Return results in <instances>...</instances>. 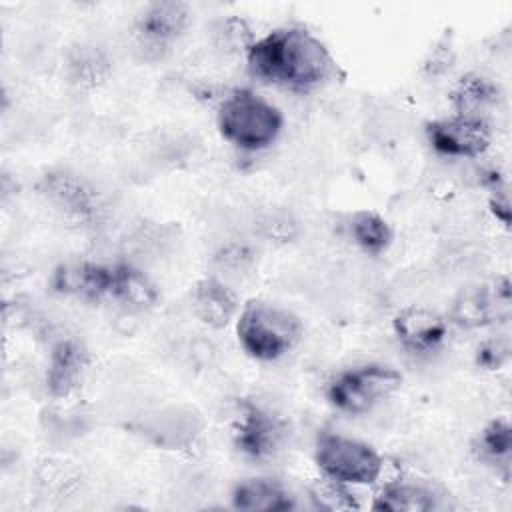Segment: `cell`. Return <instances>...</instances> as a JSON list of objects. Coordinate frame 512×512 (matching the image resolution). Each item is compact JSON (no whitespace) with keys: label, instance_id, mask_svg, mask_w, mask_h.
I'll return each mask as SVG.
<instances>
[{"label":"cell","instance_id":"7","mask_svg":"<svg viewBox=\"0 0 512 512\" xmlns=\"http://www.w3.org/2000/svg\"><path fill=\"white\" fill-rule=\"evenodd\" d=\"M512 292L508 278H498L492 284L462 290L450 308V318L462 328H482L510 316Z\"/></svg>","mask_w":512,"mask_h":512},{"label":"cell","instance_id":"4","mask_svg":"<svg viewBox=\"0 0 512 512\" xmlns=\"http://www.w3.org/2000/svg\"><path fill=\"white\" fill-rule=\"evenodd\" d=\"M402 386V374L380 362L340 370L326 388L328 402L346 414H366Z\"/></svg>","mask_w":512,"mask_h":512},{"label":"cell","instance_id":"17","mask_svg":"<svg viewBox=\"0 0 512 512\" xmlns=\"http://www.w3.org/2000/svg\"><path fill=\"white\" fill-rule=\"evenodd\" d=\"M434 506V492L416 482H390L372 502V508L380 512H428Z\"/></svg>","mask_w":512,"mask_h":512},{"label":"cell","instance_id":"18","mask_svg":"<svg viewBox=\"0 0 512 512\" xmlns=\"http://www.w3.org/2000/svg\"><path fill=\"white\" fill-rule=\"evenodd\" d=\"M348 232L352 242L370 256H380L392 244V228L384 216L374 210H356L350 214Z\"/></svg>","mask_w":512,"mask_h":512},{"label":"cell","instance_id":"20","mask_svg":"<svg viewBox=\"0 0 512 512\" xmlns=\"http://www.w3.org/2000/svg\"><path fill=\"white\" fill-rule=\"evenodd\" d=\"M478 446H480V454L486 460L508 468V460L512 454V428H510L508 420L496 418V420L488 422L484 426V430L480 432Z\"/></svg>","mask_w":512,"mask_h":512},{"label":"cell","instance_id":"3","mask_svg":"<svg viewBox=\"0 0 512 512\" xmlns=\"http://www.w3.org/2000/svg\"><path fill=\"white\" fill-rule=\"evenodd\" d=\"M218 132L238 150L260 152L272 146L284 126L282 112L248 88L230 92L218 108Z\"/></svg>","mask_w":512,"mask_h":512},{"label":"cell","instance_id":"8","mask_svg":"<svg viewBox=\"0 0 512 512\" xmlns=\"http://www.w3.org/2000/svg\"><path fill=\"white\" fill-rule=\"evenodd\" d=\"M284 436L286 426L276 414L254 402H242L234 426V444L244 456L252 460H268L280 450Z\"/></svg>","mask_w":512,"mask_h":512},{"label":"cell","instance_id":"9","mask_svg":"<svg viewBox=\"0 0 512 512\" xmlns=\"http://www.w3.org/2000/svg\"><path fill=\"white\" fill-rule=\"evenodd\" d=\"M54 292L86 302H98L112 296L114 264L76 260L56 266L52 272Z\"/></svg>","mask_w":512,"mask_h":512},{"label":"cell","instance_id":"10","mask_svg":"<svg viewBox=\"0 0 512 512\" xmlns=\"http://www.w3.org/2000/svg\"><path fill=\"white\" fill-rule=\"evenodd\" d=\"M392 328L402 346H406L412 352L436 350L444 342L448 332L446 320L426 306L402 308L394 316Z\"/></svg>","mask_w":512,"mask_h":512},{"label":"cell","instance_id":"12","mask_svg":"<svg viewBox=\"0 0 512 512\" xmlns=\"http://www.w3.org/2000/svg\"><path fill=\"white\" fill-rule=\"evenodd\" d=\"M88 368V352L82 342L76 338L58 340L48 358L46 368V388L52 396L64 398L70 396L82 382V376Z\"/></svg>","mask_w":512,"mask_h":512},{"label":"cell","instance_id":"19","mask_svg":"<svg viewBox=\"0 0 512 512\" xmlns=\"http://www.w3.org/2000/svg\"><path fill=\"white\" fill-rule=\"evenodd\" d=\"M498 98V88L480 74H466L458 80L452 100L456 106V114L484 118L482 112L492 106Z\"/></svg>","mask_w":512,"mask_h":512},{"label":"cell","instance_id":"5","mask_svg":"<svg viewBox=\"0 0 512 512\" xmlns=\"http://www.w3.org/2000/svg\"><path fill=\"white\" fill-rule=\"evenodd\" d=\"M314 462L328 480L346 486L372 484L382 472V458L368 442L328 430L316 438Z\"/></svg>","mask_w":512,"mask_h":512},{"label":"cell","instance_id":"14","mask_svg":"<svg viewBox=\"0 0 512 512\" xmlns=\"http://www.w3.org/2000/svg\"><path fill=\"white\" fill-rule=\"evenodd\" d=\"M44 192L58 210L76 220H88L94 216L98 206L94 190L82 178L70 172L46 174Z\"/></svg>","mask_w":512,"mask_h":512},{"label":"cell","instance_id":"16","mask_svg":"<svg viewBox=\"0 0 512 512\" xmlns=\"http://www.w3.org/2000/svg\"><path fill=\"white\" fill-rule=\"evenodd\" d=\"M158 296V286L150 280L146 272L126 262L114 264V282L110 298L118 300L130 310H146L158 302Z\"/></svg>","mask_w":512,"mask_h":512},{"label":"cell","instance_id":"1","mask_svg":"<svg viewBox=\"0 0 512 512\" xmlns=\"http://www.w3.org/2000/svg\"><path fill=\"white\" fill-rule=\"evenodd\" d=\"M246 66L262 82L312 90L336 76L328 46L304 26H280L246 46Z\"/></svg>","mask_w":512,"mask_h":512},{"label":"cell","instance_id":"21","mask_svg":"<svg viewBox=\"0 0 512 512\" xmlns=\"http://www.w3.org/2000/svg\"><path fill=\"white\" fill-rule=\"evenodd\" d=\"M312 500L316 502L318 508L324 510H350L358 508L354 494L348 490L346 484L328 480L326 484H320L312 490Z\"/></svg>","mask_w":512,"mask_h":512},{"label":"cell","instance_id":"23","mask_svg":"<svg viewBox=\"0 0 512 512\" xmlns=\"http://www.w3.org/2000/svg\"><path fill=\"white\" fill-rule=\"evenodd\" d=\"M490 206H492L494 216H496L504 226H508V224H510V204H508V196H506L504 190H494L492 200H490Z\"/></svg>","mask_w":512,"mask_h":512},{"label":"cell","instance_id":"13","mask_svg":"<svg viewBox=\"0 0 512 512\" xmlns=\"http://www.w3.org/2000/svg\"><path fill=\"white\" fill-rule=\"evenodd\" d=\"M192 310L196 318L210 328L228 326L240 312L238 298L218 278H202L192 288Z\"/></svg>","mask_w":512,"mask_h":512},{"label":"cell","instance_id":"11","mask_svg":"<svg viewBox=\"0 0 512 512\" xmlns=\"http://www.w3.org/2000/svg\"><path fill=\"white\" fill-rule=\"evenodd\" d=\"M190 10L182 2L162 0L144 6L136 18V32L144 44L162 48L174 42L188 26Z\"/></svg>","mask_w":512,"mask_h":512},{"label":"cell","instance_id":"2","mask_svg":"<svg viewBox=\"0 0 512 512\" xmlns=\"http://www.w3.org/2000/svg\"><path fill=\"white\" fill-rule=\"evenodd\" d=\"M302 332V322L294 312L266 300L246 302L236 316L240 348L260 362L286 356L300 342Z\"/></svg>","mask_w":512,"mask_h":512},{"label":"cell","instance_id":"15","mask_svg":"<svg viewBox=\"0 0 512 512\" xmlns=\"http://www.w3.org/2000/svg\"><path fill=\"white\" fill-rule=\"evenodd\" d=\"M232 506L246 512H286L294 508L290 492L272 478H244L230 494Z\"/></svg>","mask_w":512,"mask_h":512},{"label":"cell","instance_id":"22","mask_svg":"<svg viewBox=\"0 0 512 512\" xmlns=\"http://www.w3.org/2000/svg\"><path fill=\"white\" fill-rule=\"evenodd\" d=\"M508 358V344L504 340H488L478 348L476 362L484 368H498Z\"/></svg>","mask_w":512,"mask_h":512},{"label":"cell","instance_id":"6","mask_svg":"<svg viewBox=\"0 0 512 512\" xmlns=\"http://www.w3.org/2000/svg\"><path fill=\"white\" fill-rule=\"evenodd\" d=\"M430 146L450 158H476L484 154L492 142L490 124L484 118L454 114L450 118L426 124Z\"/></svg>","mask_w":512,"mask_h":512}]
</instances>
